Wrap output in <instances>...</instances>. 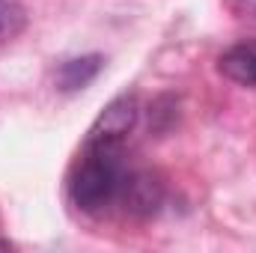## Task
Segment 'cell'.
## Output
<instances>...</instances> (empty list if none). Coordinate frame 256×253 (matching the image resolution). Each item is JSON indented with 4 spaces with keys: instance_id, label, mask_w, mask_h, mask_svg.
<instances>
[{
    "instance_id": "1",
    "label": "cell",
    "mask_w": 256,
    "mask_h": 253,
    "mask_svg": "<svg viewBox=\"0 0 256 253\" xmlns=\"http://www.w3.org/2000/svg\"><path fill=\"white\" fill-rule=\"evenodd\" d=\"M131 173L128 137L86 131V140L68 173V200L84 214H104L120 202Z\"/></svg>"
},
{
    "instance_id": "2",
    "label": "cell",
    "mask_w": 256,
    "mask_h": 253,
    "mask_svg": "<svg viewBox=\"0 0 256 253\" xmlns=\"http://www.w3.org/2000/svg\"><path fill=\"white\" fill-rule=\"evenodd\" d=\"M122 208L134 218H149L161 208L164 202V182L152 173V170H134L128 173V182L120 196Z\"/></svg>"
},
{
    "instance_id": "3",
    "label": "cell",
    "mask_w": 256,
    "mask_h": 253,
    "mask_svg": "<svg viewBox=\"0 0 256 253\" xmlns=\"http://www.w3.org/2000/svg\"><path fill=\"white\" fill-rule=\"evenodd\" d=\"M218 68L238 86H256V39L238 42L218 57Z\"/></svg>"
},
{
    "instance_id": "4",
    "label": "cell",
    "mask_w": 256,
    "mask_h": 253,
    "mask_svg": "<svg viewBox=\"0 0 256 253\" xmlns=\"http://www.w3.org/2000/svg\"><path fill=\"white\" fill-rule=\"evenodd\" d=\"M104 68V57L102 54H84V57H72L63 60L60 68L54 72V84L60 92H78V90H86L98 72Z\"/></svg>"
},
{
    "instance_id": "5",
    "label": "cell",
    "mask_w": 256,
    "mask_h": 253,
    "mask_svg": "<svg viewBox=\"0 0 256 253\" xmlns=\"http://www.w3.org/2000/svg\"><path fill=\"white\" fill-rule=\"evenodd\" d=\"M24 27H27L24 6L15 3V0H0V45L18 39L24 33Z\"/></svg>"
},
{
    "instance_id": "6",
    "label": "cell",
    "mask_w": 256,
    "mask_h": 253,
    "mask_svg": "<svg viewBox=\"0 0 256 253\" xmlns=\"http://www.w3.org/2000/svg\"><path fill=\"white\" fill-rule=\"evenodd\" d=\"M236 12H242L244 18H256V0H232Z\"/></svg>"
},
{
    "instance_id": "7",
    "label": "cell",
    "mask_w": 256,
    "mask_h": 253,
    "mask_svg": "<svg viewBox=\"0 0 256 253\" xmlns=\"http://www.w3.org/2000/svg\"><path fill=\"white\" fill-rule=\"evenodd\" d=\"M0 250H12V242H6V238H0Z\"/></svg>"
}]
</instances>
